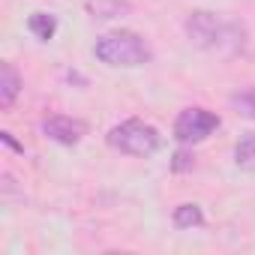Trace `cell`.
Returning a JSON list of instances; mask_svg holds the SVG:
<instances>
[{
    "mask_svg": "<svg viewBox=\"0 0 255 255\" xmlns=\"http://www.w3.org/2000/svg\"><path fill=\"white\" fill-rule=\"evenodd\" d=\"M186 36L204 48V51H219V54H237L246 45V30L237 21H225L213 12H192L186 18Z\"/></svg>",
    "mask_w": 255,
    "mask_h": 255,
    "instance_id": "1",
    "label": "cell"
},
{
    "mask_svg": "<svg viewBox=\"0 0 255 255\" xmlns=\"http://www.w3.org/2000/svg\"><path fill=\"white\" fill-rule=\"evenodd\" d=\"M93 54L108 66H144L153 57L144 36L132 30H114V33L99 36L93 45Z\"/></svg>",
    "mask_w": 255,
    "mask_h": 255,
    "instance_id": "2",
    "label": "cell"
},
{
    "mask_svg": "<svg viewBox=\"0 0 255 255\" xmlns=\"http://www.w3.org/2000/svg\"><path fill=\"white\" fill-rule=\"evenodd\" d=\"M159 132L153 129L150 123L132 117V120H123L117 126L108 129V144L126 156H138V159H147L159 150Z\"/></svg>",
    "mask_w": 255,
    "mask_h": 255,
    "instance_id": "3",
    "label": "cell"
},
{
    "mask_svg": "<svg viewBox=\"0 0 255 255\" xmlns=\"http://www.w3.org/2000/svg\"><path fill=\"white\" fill-rule=\"evenodd\" d=\"M219 129V114L207 108H183L174 120V138L180 144H198Z\"/></svg>",
    "mask_w": 255,
    "mask_h": 255,
    "instance_id": "4",
    "label": "cell"
},
{
    "mask_svg": "<svg viewBox=\"0 0 255 255\" xmlns=\"http://www.w3.org/2000/svg\"><path fill=\"white\" fill-rule=\"evenodd\" d=\"M42 132H45L51 141L72 147V144H78V141L87 135V123H84V120H78V117L51 114V117H45V120H42Z\"/></svg>",
    "mask_w": 255,
    "mask_h": 255,
    "instance_id": "5",
    "label": "cell"
},
{
    "mask_svg": "<svg viewBox=\"0 0 255 255\" xmlns=\"http://www.w3.org/2000/svg\"><path fill=\"white\" fill-rule=\"evenodd\" d=\"M21 93V75L12 63H0V108H12Z\"/></svg>",
    "mask_w": 255,
    "mask_h": 255,
    "instance_id": "6",
    "label": "cell"
},
{
    "mask_svg": "<svg viewBox=\"0 0 255 255\" xmlns=\"http://www.w3.org/2000/svg\"><path fill=\"white\" fill-rule=\"evenodd\" d=\"M27 30H30L39 42H48V39H54V33H57V18H54L51 12H33V15L27 18Z\"/></svg>",
    "mask_w": 255,
    "mask_h": 255,
    "instance_id": "7",
    "label": "cell"
},
{
    "mask_svg": "<svg viewBox=\"0 0 255 255\" xmlns=\"http://www.w3.org/2000/svg\"><path fill=\"white\" fill-rule=\"evenodd\" d=\"M132 6L126 0H87V12L93 18H117L123 12H129Z\"/></svg>",
    "mask_w": 255,
    "mask_h": 255,
    "instance_id": "8",
    "label": "cell"
},
{
    "mask_svg": "<svg viewBox=\"0 0 255 255\" xmlns=\"http://www.w3.org/2000/svg\"><path fill=\"white\" fill-rule=\"evenodd\" d=\"M174 225L177 228H201L204 225V213L198 204H180L174 207Z\"/></svg>",
    "mask_w": 255,
    "mask_h": 255,
    "instance_id": "9",
    "label": "cell"
},
{
    "mask_svg": "<svg viewBox=\"0 0 255 255\" xmlns=\"http://www.w3.org/2000/svg\"><path fill=\"white\" fill-rule=\"evenodd\" d=\"M234 162H237V168L255 171V135H246V138L237 141V147H234Z\"/></svg>",
    "mask_w": 255,
    "mask_h": 255,
    "instance_id": "10",
    "label": "cell"
},
{
    "mask_svg": "<svg viewBox=\"0 0 255 255\" xmlns=\"http://www.w3.org/2000/svg\"><path fill=\"white\" fill-rule=\"evenodd\" d=\"M231 105H234L240 114H246V117L255 120V90H240V93H234V96H231Z\"/></svg>",
    "mask_w": 255,
    "mask_h": 255,
    "instance_id": "11",
    "label": "cell"
},
{
    "mask_svg": "<svg viewBox=\"0 0 255 255\" xmlns=\"http://www.w3.org/2000/svg\"><path fill=\"white\" fill-rule=\"evenodd\" d=\"M192 165H195V156L189 150H177L171 159V171H192Z\"/></svg>",
    "mask_w": 255,
    "mask_h": 255,
    "instance_id": "12",
    "label": "cell"
},
{
    "mask_svg": "<svg viewBox=\"0 0 255 255\" xmlns=\"http://www.w3.org/2000/svg\"><path fill=\"white\" fill-rule=\"evenodd\" d=\"M0 138H3V141H6L9 147H15L18 153H24V147H21V144H15V138H12V132H0Z\"/></svg>",
    "mask_w": 255,
    "mask_h": 255,
    "instance_id": "13",
    "label": "cell"
}]
</instances>
